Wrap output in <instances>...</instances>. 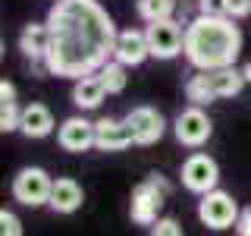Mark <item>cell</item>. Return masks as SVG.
Here are the masks:
<instances>
[{"label": "cell", "instance_id": "cell-22", "mask_svg": "<svg viewBox=\"0 0 251 236\" xmlns=\"http://www.w3.org/2000/svg\"><path fill=\"white\" fill-rule=\"evenodd\" d=\"M0 236H22V220L13 211H0Z\"/></svg>", "mask_w": 251, "mask_h": 236}, {"label": "cell", "instance_id": "cell-12", "mask_svg": "<svg viewBox=\"0 0 251 236\" xmlns=\"http://www.w3.org/2000/svg\"><path fill=\"white\" fill-rule=\"evenodd\" d=\"M57 142H60L63 151H73V154L91 151L94 148V123L85 120V117H66L57 129Z\"/></svg>", "mask_w": 251, "mask_h": 236}, {"label": "cell", "instance_id": "cell-21", "mask_svg": "<svg viewBox=\"0 0 251 236\" xmlns=\"http://www.w3.org/2000/svg\"><path fill=\"white\" fill-rule=\"evenodd\" d=\"M22 120V107L16 104H0V132H16Z\"/></svg>", "mask_w": 251, "mask_h": 236}, {"label": "cell", "instance_id": "cell-13", "mask_svg": "<svg viewBox=\"0 0 251 236\" xmlns=\"http://www.w3.org/2000/svg\"><path fill=\"white\" fill-rule=\"evenodd\" d=\"M151 51H148V35L141 29H126L116 35V44H113V60L123 63V66H141Z\"/></svg>", "mask_w": 251, "mask_h": 236}, {"label": "cell", "instance_id": "cell-9", "mask_svg": "<svg viewBox=\"0 0 251 236\" xmlns=\"http://www.w3.org/2000/svg\"><path fill=\"white\" fill-rule=\"evenodd\" d=\"M19 51L35 73H47L44 60H47V51H50V29H47V22H28L19 31Z\"/></svg>", "mask_w": 251, "mask_h": 236}, {"label": "cell", "instance_id": "cell-20", "mask_svg": "<svg viewBox=\"0 0 251 236\" xmlns=\"http://www.w3.org/2000/svg\"><path fill=\"white\" fill-rule=\"evenodd\" d=\"M185 98L192 101L195 107H204V104H210V101H217L214 94H210V85H207V79H204L201 69H198V76H192L185 82Z\"/></svg>", "mask_w": 251, "mask_h": 236}, {"label": "cell", "instance_id": "cell-23", "mask_svg": "<svg viewBox=\"0 0 251 236\" xmlns=\"http://www.w3.org/2000/svg\"><path fill=\"white\" fill-rule=\"evenodd\" d=\"M151 236H185V233H182V227H179L176 217H160L151 227Z\"/></svg>", "mask_w": 251, "mask_h": 236}, {"label": "cell", "instance_id": "cell-16", "mask_svg": "<svg viewBox=\"0 0 251 236\" xmlns=\"http://www.w3.org/2000/svg\"><path fill=\"white\" fill-rule=\"evenodd\" d=\"M204 79H207L210 85V94L214 98H235L242 88H245V76H242V69L235 66H223V69H207L204 73Z\"/></svg>", "mask_w": 251, "mask_h": 236}, {"label": "cell", "instance_id": "cell-15", "mask_svg": "<svg viewBox=\"0 0 251 236\" xmlns=\"http://www.w3.org/2000/svg\"><path fill=\"white\" fill-rule=\"evenodd\" d=\"M53 114L47 104H38V101H31V104L22 107V120H19V132L25 139H44L53 132Z\"/></svg>", "mask_w": 251, "mask_h": 236}, {"label": "cell", "instance_id": "cell-24", "mask_svg": "<svg viewBox=\"0 0 251 236\" xmlns=\"http://www.w3.org/2000/svg\"><path fill=\"white\" fill-rule=\"evenodd\" d=\"M226 16H229V19H248L251 0H226Z\"/></svg>", "mask_w": 251, "mask_h": 236}, {"label": "cell", "instance_id": "cell-11", "mask_svg": "<svg viewBox=\"0 0 251 236\" xmlns=\"http://www.w3.org/2000/svg\"><path fill=\"white\" fill-rule=\"evenodd\" d=\"M135 145L132 126L126 120H113V117H100L94 123V148L98 151H126Z\"/></svg>", "mask_w": 251, "mask_h": 236}, {"label": "cell", "instance_id": "cell-18", "mask_svg": "<svg viewBox=\"0 0 251 236\" xmlns=\"http://www.w3.org/2000/svg\"><path fill=\"white\" fill-rule=\"evenodd\" d=\"M135 10H138V16L145 22L173 19V13H176V0H138Z\"/></svg>", "mask_w": 251, "mask_h": 236}, {"label": "cell", "instance_id": "cell-1", "mask_svg": "<svg viewBox=\"0 0 251 236\" xmlns=\"http://www.w3.org/2000/svg\"><path fill=\"white\" fill-rule=\"evenodd\" d=\"M44 22L50 29V51L44 60L50 76L85 79L113 60L120 31L98 0H57Z\"/></svg>", "mask_w": 251, "mask_h": 236}, {"label": "cell", "instance_id": "cell-7", "mask_svg": "<svg viewBox=\"0 0 251 236\" xmlns=\"http://www.w3.org/2000/svg\"><path fill=\"white\" fill-rule=\"evenodd\" d=\"M210 132H214V123H210V117L204 114V107H185L176 114V120H173V136H176L179 145L185 148H201L204 142L210 139Z\"/></svg>", "mask_w": 251, "mask_h": 236}, {"label": "cell", "instance_id": "cell-26", "mask_svg": "<svg viewBox=\"0 0 251 236\" xmlns=\"http://www.w3.org/2000/svg\"><path fill=\"white\" fill-rule=\"evenodd\" d=\"M235 230H239V236H251V205L242 208L239 220H235Z\"/></svg>", "mask_w": 251, "mask_h": 236}, {"label": "cell", "instance_id": "cell-6", "mask_svg": "<svg viewBox=\"0 0 251 236\" xmlns=\"http://www.w3.org/2000/svg\"><path fill=\"white\" fill-rule=\"evenodd\" d=\"M145 35H148V51L157 60H173V57L182 54V44H185V26L182 22H176V19L148 22Z\"/></svg>", "mask_w": 251, "mask_h": 236}, {"label": "cell", "instance_id": "cell-28", "mask_svg": "<svg viewBox=\"0 0 251 236\" xmlns=\"http://www.w3.org/2000/svg\"><path fill=\"white\" fill-rule=\"evenodd\" d=\"M242 76H245V82H248V85H251V60H248V63H245V66H242Z\"/></svg>", "mask_w": 251, "mask_h": 236}, {"label": "cell", "instance_id": "cell-2", "mask_svg": "<svg viewBox=\"0 0 251 236\" xmlns=\"http://www.w3.org/2000/svg\"><path fill=\"white\" fill-rule=\"evenodd\" d=\"M182 54L201 73L232 66L242 54V31L229 16H201L198 13L192 22H185Z\"/></svg>", "mask_w": 251, "mask_h": 236}, {"label": "cell", "instance_id": "cell-29", "mask_svg": "<svg viewBox=\"0 0 251 236\" xmlns=\"http://www.w3.org/2000/svg\"><path fill=\"white\" fill-rule=\"evenodd\" d=\"M53 3H57V0H53Z\"/></svg>", "mask_w": 251, "mask_h": 236}, {"label": "cell", "instance_id": "cell-8", "mask_svg": "<svg viewBox=\"0 0 251 236\" xmlns=\"http://www.w3.org/2000/svg\"><path fill=\"white\" fill-rule=\"evenodd\" d=\"M217 183H220V167H217V161L210 154L195 151V154L185 157V164H182V186L188 189V192L207 195V192L217 189Z\"/></svg>", "mask_w": 251, "mask_h": 236}, {"label": "cell", "instance_id": "cell-25", "mask_svg": "<svg viewBox=\"0 0 251 236\" xmlns=\"http://www.w3.org/2000/svg\"><path fill=\"white\" fill-rule=\"evenodd\" d=\"M201 16H226V0H198Z\"/></svg>", "mask_w": 251, "mask_h": 236}, {"label": "cell", "instance_id": "cell-5", "mask_svg": "<svg viewBox=\"0 0 251 236\" xmlns=\"http://www.w3.org/2000/svg\"><path fill=\"white\" fill-rule=\"evenodd\" d=\"M239 214H242L239 202L229 192H223V189L201 195V202H198V220L204 227H210V230H229V227H235Z\"/></svg>", "mask_w": 251, "mask_h": 236}, {"label": "cell", "instance_id": "cell-17", "mask_svg": "<svg viewBox=\"0 0 251 236\" xmlns=\"http://www.w3.org/2000/svg\"><path fill=\"white\" fill-rule=\"evenodd\" d=\"M104 98H107V88H104V82H100L98 73L85 76V79H75V85H73V104L78 110L100 107V104H104Z\"/></svg>", "mask_w": 251, "mask_h": 236}, {"label": "cell", "instance_id": "cell-4", "mask_svg": "<svg viewBox=\"0 0 251 236\" xmlns=\"http://www.w3.org/2000/svg\"><path fill=\"white\" fill-rule=\"evenodd\" d=\"M53 179L44 167H22L13 177V199L25 208H44L50 202Z\"/></svg>", "mask_w": 251, "mask_h": 236}, {"label": "cell", "instance_id": "cell-14", "mask_svg": "<svg viewBox=\"0 0 251 236\" xmlns=\"http://www.w3.org/2000/svg\"><path fill=\"white\" fill-rule=\"evenodd\" d=\"M82 202H85V192H82V186H78L73 177L53 179L50 202H47V208H50V211H57V214H73V211L82 208Z\"/></svg>", "mask_w": 251, "mask_h": 236}, {"label": "cell", "instance_id": "cell-3", "mask_svg": "<svg viewBox=\"0 0 251 236\" xmlns=\"http://www.w3.org/2000/svg\"><path fill=\"white\" fill-rule=\"evenodd\" d=\"M170 195V183L167 177L160 173H151L148 179L132 189V199H129V217L135 220L138 227H154L160 220V208Z\"/></svg>", "mask_w": 251, "mask_h": 236}, {"label": "cell", "instance_id": "cell-27", "mask_svg": "<svg viewBox=\"0 0 251 236\" xmlns=\"http://www.w3.org/2000/svg\"><path fill=\"white\" fill-rule=\"evenodd\" d=\"M0 104H16V85L10 82V79L0 82Z\"/></svg>", "mask_w": 251, "mask_h": 236}, {"label": "cell", "instance_id": "cell-10", "mask_svg": "<svg viewBox=\"0 0 251 236\" xmlns=\"http://www.w3.org/2000/svg\"><path fill=\"white\" fill-rule=\"evenodd\" d=\"M126 123L132 126V136H135V145H154V142L163 139V132H167V120H163V114L157 107H132L129 114H126Z\"/></svg>", "mask_w": 251, "mask_h": 236}, {"label": "cell", "instance_id": "cell-19", "mask_svg": "<svg viewBox=\"0 0 251 236\" xmlns=\"http://www.w3.org/2000/svg\"><path fill=\"white\" fill-rule=\"evenodd\" d=\"M126 69H129V66H123V63H116V60H110V63H104V66H100L98 76H100V82H104L107 94H120V91L126 88V82H129Z\"/></svg>", "mask_w": 251, "mask_h": 236}]
</instances>
